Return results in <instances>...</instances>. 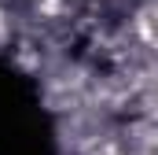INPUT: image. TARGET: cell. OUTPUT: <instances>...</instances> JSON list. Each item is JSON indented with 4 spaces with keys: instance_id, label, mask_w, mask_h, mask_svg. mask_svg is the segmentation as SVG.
<instances>
[{
    "instance_id": "cell-1",
    "label": "cell",
    "mask_w": 158,
    "mask_h": 155,
    "mask_svg": "<svg viewBox=\"0 0 158 155\" xmlns=\"http://www.w3.org/2000/svg\"><path fill=\"white\" fill-rule=\"evenodd\" d=\"M140 33H143V41H147L151 48H158V7H147V11H143Z\"/></svg>"
}]
</instances>
